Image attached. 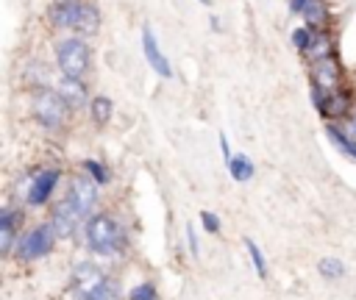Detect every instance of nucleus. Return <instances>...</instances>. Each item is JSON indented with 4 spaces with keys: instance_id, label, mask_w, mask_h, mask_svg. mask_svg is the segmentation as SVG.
<instances>
[{
    "instance_id": "23",
    "label": "nucleus",
    "mask_w": 356,
    "mask_h": 300,
    "mask_svg": "<svg viewBox=\"0 0 356 300\" xmlns=\"http://www.w3.org/2000/svg\"><path fill=\"white\" fill-rule=\"evenodd\" d=\"M83 169H86V175H89L97 186H103V183L108 181V169H106L100 161H95V158H86V161H83Z\"/></svg>"
},
{
    "instance_id": "20",
    "label": "nucleus",
    "mask_w": 356,
    "mask_h": 300,
    "mask_svg": "<svg viewBox=\"0 0 356 300\" xmlns=\"http://www.w3.org/2000/svg\"><path fill=\"white\" fill-rule=\"evenodd\" d=\"M317 272H320L323 278H328V281H339V278L345 275V264H342V258L325 256V258L317 261Z\"/></svg>"
},
{
    "instance_id": "31",
    "label": "nucleus",
    "mask_w": 356,
    "mask_h": 300,
    "mask_svg": "<svg viewBox=\"0 0 356 300\" xmlns=\"http://www.w3.org/2000/svg\"><path fill=\"white\" fill-rule=\"evenodd\" d=\"M200 6H211V0H200Z\"/></svg>"
},
{
    "instance_id": "17",
    "label": "nucleus",
    "mask_w": 356,
    "mask_h": 300,
    "mask_svg": "<svg viewBox=\"0 0 356 300\" xmlns=\"http://www.w3.org/2000/svg\"><path fill=\"white\" fill-rule=\"evenodd\" d=\"M89 114H92L95 125H106V122L111 119V114H114V103H111V97H106V94H95V97L89 100Z\"/></svg>"
},
{
    "instance_id": "15",
    "label": "nucleus",
    "mask_w": 356,
    "mask_h": 300,
    "mask_svg": "<svg viewBox=\"0 0 356 300\" xmlns=\"http://www.w3.org/2000/svg\"><path fill=\"white\" fill-rule=\"evenodd\" d=\"M228 172H231V178H234V181H239V183L250 181V178H253V172H256L253 158H250V156H245V153H234V156H231V161H228Z\"/></svg>"
},
{
    "instance_id": "30",
    "label": "nucleus",
    "mask_w": 356,
    "mask_h": 300,
    "mask_svg": "<svg viewBox=\"0 0 356 300\" xmlns=\"http://www.w3.org/2000/svg\"><path fill=\"white\" fill-rule=\"evenodd\" d=\"M209 25H211V31H222V28H220V19H217V17H214V14H211V17H209Z\"/></svg>"
},
{
    "instance_id": "10",
    "label": "nucleus",
    "mask_w": 356,
    "mask_h": 300,
    "mask_svg": "<svg viewBox=\"0 0 356 300\" xmlns=\"http://www.w3.org/2000/svg\"><path fill=\"white\" fill-rule=\"evenodd\" d=\"M81 219H83V217H81L67 200H61V203L53 208V214H50V225H53L56 236H70Z\"/></svg>"
},
{
    "instance_id": "22",
    "label": "nucleus",
    "mask_w": 356,
    "mask_h": 300,
    "mask_svg": "<svg viewBox=\"0 0 356 300\" xmlns=\"http://www.w3.org/2000/svg\"><path fill=\"white\" fill-rule=\"evenodd\" d=\"M245 247H248V256H250V261H253V267H256V275L264 281V278H267V261H264L261 247H259L253 239H245Z\"/></svg>"
},
{
    "instance_id": "13",
    "label": "nucleus",
    "mask_w": 356,
    "mask_h": 300,
    "mask_svg": "<svg viewBox=\"0 0 356 300\" xmlns=\"http://www.w3.org/2000/svg\"><path fill=\"white\" fill-rule=\"evenodd\" d=\"M58 92H61V97L67 100L70 108H78V106L86 103V89H83V81H78V78H64L61 75Z\"/></svg>"
},
{
    "instance_id": "28",
    "label": "nucleus",
    "mask_w": 356,
    "mask_h": 300,
    "mask_svg": "<svg viewBox=\"0 0 356 300\" xmlns=\"http://www.w3.org/2000/svg\"><path fill=\"white\" fill-rule=\"evenodd\" d=\"M303 6H306V0H289V11H292V14H300Z\"/></svg>"
},
{
    "instance_id": "16",
    "label": "nucleus",
    "mask_w": 356,
    "mask_h": 300,
    "mask_svg": "<svg viewBox=\"0 0 356 300\" xmlns=\"http://www.w3.org/2000/svg\"><path fill=\"white\" fill-rule=\"evenodd\" d=\"M306 56L312 58V61H320V58H325V56H334V39H331V33L323 28V31H314V42H312V47L306 50Z\"/></svg>"
},
{
    "instance_id": "26",
    "label": "nucleus",
    "mask_w": 356,
    "mask_h": 300,
    "mask_svg": "<svg viewBox=\"0 0 356 300\" xmlns=\"http://www.w3.org/2000/svg\"><path fill=\"white\" fill-rule=\"evenodd\" d=\"M186 244H189V253L197 258V256H200V244H197V233H195V225H186Z\"/></svg>"
},
{
    "instance_id": "14",
    "label": "nucleus",
    "mask_w": 356,
    "mask_h": 300,
    "mask_svg": "<svg viewBox=\"0 0 356 300\" xmlns=\"http://www.w3.org/2000/svg\"><path fill=\"white\" fill-rule=\"evenodd\" d=\"M300 17L306 19V25H309V28L323 31V28L328 25V6H325V0H306V6H303V11H300Z\"/></svg>"
},
{
    "instance_id": "11",
    "label": "nucleus",
    "mask_w": 356,
    "mask_h": 300,
    "mask_svg": "<svg viewBox=\"0 0 356 300\" xmlns=\"http://www.w3.org/2000/svg\"><path fill=\"white\" fill-rule=\"evenodd\" d=\"M19 222H22V211H17V208H3V214H0V250H3V253H8V250L14 247Z\"/></svg>"
},
{
    "instance_id": "24",
    "label": "nucleus",
    "mask_w": 356,
    "mask_h": 300,
    "mask_svg": "<svg viewBox=\"0 0 356 300\" xmlns=\"http://www.w3.org/2000/svg\"><path fill=\"white\" fill-rule=\"evenodd\" d=\"M128 300H159V294H156V286L145 281V283H139L128 292Z\"/></svg>"
},
{
    "instance_id": "27",
    "label": "nucleus",
    "mask_w": 356,
    "mask_h": 300,
    "mask_svg": "<svg viewBox=\"0 0 356 300\" xmlns=\"http://www.w3.org/2000/svg\"><path fill=\"white\" fill-rule=\"evenodd\" d=\"M220 150H222V158H225V164H228L234 153H231V144H228V136H225V133H220Z\"/></svg>"
},
{
    "instance_id": "8",
    "label": "nucleus",
    "mask_w": 356,
    "mask_h": 300,
    "mask_svg": "<svg viewBox=\"0 0 356 300\" xmlns=\"http://www.w3.org/2000/svg\"><path fill=\"white\" fill-rule=\"evenodd\" d=\"M61 181V169H56V167H50V169H42L31 183H28V203L31 206H44L47 200H50V194H53V189H56V183Z\"/></svg>"
},
{
    "instance_id": "18",
    "label": "nucleus",
    "mask_w": 356,
    "mask_h": 300,
    "mask_svg": "<svg viewBox=\"0 0 356 300\" xmlns=\"http://www.w3.org/2000/svg\"><path fill=\"white\" fill-rule=\"evenodd\" d=\"M78 297H81V300H117V283L108 281V278H103L100 283H95L92 289L81 292Z\"/></svg>"
},
{
    "instance_id": "25",
    "label": "nucleus",
    "mask_w": 356,
    "mask_h": 300,
    "mask_svg": "<svg viewBox=\"0 0 356 300\" xmlns=\"http://www.w3.org/2000/svg\"><path fill=\"white\" fill-rule=\"evenodd\" d=\"M200 225H203L209 233H220V228H222V222H220V217H217L214 211H200Z\"/></svg>"
},
{
    "instance_id": "21",
    "label": "nucleus",
    "mask_w": 356,
    "mask_h": 300,
    "mask_svg": "<svg viewBox=\"0 0 356 300\" xmlns=\"http://www.w3.org/2000/svg\"><path fill=\"white\" fill-rule=\"evenodd\" d=\"M314 31H317V28H309V25L295 28L292 36H289V39H292V47L300 50V53H306V50L312 47V42H314Z\"/></svg>"
},
{
    "instance_id": "7",
    "label": "nucleus",
    "mask_w": 356,
    "mask_h": 300,
    "mask_svg": "<svg viewBox=\"0 0 356 300\" xmlns=\"http://www.w3.org/2000/svg\"><path fill=\"white\" fill-rule=\"evenodd\" d=\"M81 217H89V208L97 203V183L92 178H75L64 197Z\"/></svg>"
},
{
    "instance_id": "19",
    "label": "nucleus",
    "mask_w": 356,
    "mask_h": 300,
    "mask_svg": "<svg viewBox=\"0 0 356 300\" xmlns=\"http://www.w3.org/2000/svg\"><path fill=\"white\" fill-rule=\"evenodd\" d=\"M325 133H328L331 144H337L348 158H353V161H356V139L345 136V131H342V128H334V125H328V128H325Z\"/></svg>"
},
{
    "instance_id": "3",
    "label": "nucleus",
    "mask_w": 356,
    "mask_h": 300,
    "mask_svg": "<svg viewBox=\"0 0 356 300\" xmlns=\"http://www.w3.org/2000/svg\"><path fill=\"white\" fill-rule=\"evenodd\" d=\"M67 111H70V106L58 89H36V94L31 100V114L42 128H47V131L61 128L67 119Z\"/></svg>"
},
{
    "instance_id": "6",
    "label": "nucleus",
    "mask_w": 356,
    "mask_h": 300,
    "mask_svg": "<svg viewBox=\"0 0 356 300\" xmlns=\"http://www.w3.org/2000/svg\"><path fill=\"white\" fill-rule=\"evenodd\" d=\"M339 83H342V67L334 56L312 61V86H317L323 92H337Z\"/></svg>"
},
{
    "instance_id": "29",
    "label": "nucleus",
    "mask_w": 356,
    "mask_h": 300,
    "mask_svg": "<svg viewBox=\"0 0 356 300\" xmlns=\"http://www.w3.org/2000/svg\"><path fill=\"white\" fill-rule=\"evenodd\" d=\"M345 136L356 139V119H350V122H348V128H345Z\"/></svg>"
},
{
    "instance_id": "12",
    "label": "nucleus",
    "mask_w": 356,
    "mask_h": 300,
    "mask_svg": "<svg viewBox=\"0 0 356 300\" xmlns=\"http://www.w3.org/2000/svg\"><path fill=\"white\" fill-rule=\"evenodd\" d=\"M106 275L95 267V264H89V261H81L78 267H75V272H72V283H75V289H78V294L81 292H86V289H92L95 283H100Z\"/></svg>"
},
{
    "instance_id": "1",
    "label": "nucleus",
    "mask_w": 356,
    "mask_h": 300,
    "mask_svg": "<svg viewBox=\"0 0 356 300\" xmlns=\"http://www.w3.org/2000/svg\"><path fill=\"white\" fill-rule=\"evenodd\" d=\"M47 17H50V25L58 31L95 33L100 28V11L89 0H56Z\"/></svg>"
},
{
    "instance_id": "9",
    "label": "nucleus",
    "mask_w": 356,
    "mask_h": 300,
    "mask_svg": "<svg viewBox=\"0 0 356 300\" xmlns=\"http://www.w3.org/2000/svg\"><path fill=\"white\" fill-rule=\"evenodd\" d=\"M142 53H145L150 69H153L159 78H172V67H170L167 56L161 53L159 39H156V33H153L150 28H142Z\"/></svg>"
},
{
    "instance_id": "2",
    "label": "nucleus",
    "mask_w": 356,
    "mask_h": 300,
    "mask_svg": "<svg viewBox=\"0 0 356 300\" xmlns=\"http://www.w3.org/2000/svg\"><path fill=\"white\" fill-rule=\"evenodd\" d=\"M83 233H86L89 250L97 253V256H111V253H117L120 244H122V231H120L117 219H111L108 214H95V217H89Z\"/></svg>"
},
{
    "instance_id": "4",
    "label": "nucleus",
    "mask_w": 356,
    "mask_h": 300,
    "mask_svg": "<svg viewBox=\"0 0 356 300\" xmlns=\"http://www.w3.org/2000/svg\"><path fill=\"white\" fill-rule=\"evenodd\" d=\"M89 61H92V56H89V44L83 39L67 36V39H61L56 44V64H58V69H61L64 78L83 81V75L89 69Z\"/></svg>"
},
{
    "instance_id": "5",
    "label": "nucleus",
    "mask_w": 356,
    "mask_h": 300,
    "mask_svg": "<svg viewBox=\"0 0 356 300\" xmlns=\"http://www.w3.org/2000/svg\"><path fill=\"white\" fill-rule=\"evenodd\" d=\"M53 242H56V231H53V225L47 222H42V225H36V228H31L22 239H19V258L22 261H36V258H42V256H47L50 250H53Z\"/></svg>"
}]
</instances>
